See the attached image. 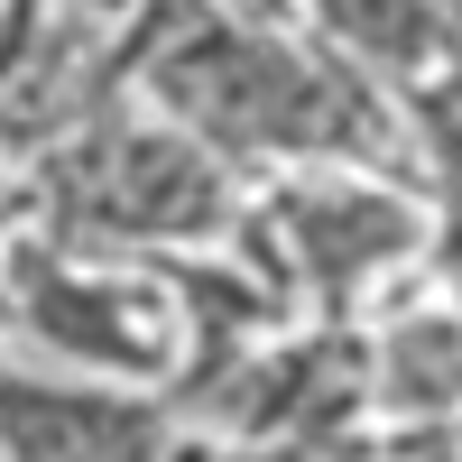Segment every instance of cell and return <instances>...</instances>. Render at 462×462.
Returning a JSON list of instances; mask_svg holds the SVG:
<instances>
[{"instance_id":"obj_2","label":"cell","mask_w":462,"mask_h":462,"mask_svg":"<svg viewBox=\"0 0 462 462\" xmlns=\"http://www.w3.org/2000/svg\"><path fill=\"white\" fill-rule=\"evenodd\" d=\"M268 231H278V268H296L305 296L324 305H352L361 287H379L398 259H416L435 241V222L416 213L398 185L379 176H287L278 195H268Z\"/></svg>"},{"instance_id":"obj_3","label":"cell","mask_w":462,"mask_h":462,"mask_svg":"<svg viewBox=\"0 0 462 462\" xmlns=\"http://www.w3.org/2000/svg\"><path fill=\"white\" fill-rule=\"evenodd\" d=\"M74 213L93 231H121V241H148V250H176V241H204V231L231 222L222 204V148H204L195 130H111L74 158Z\"/></svg>"},{"instance_id":"obj_1","label":"cell","mask_w":462,"mask_h":462,"mask_svg":"<svg viewBox=\"0 0 462 462\" xmlns=\"http://www.w3.org/2000/svg\"><path fill=\"white\" fill-rule=\"evenodd\" d=\"M158 102L176 130H195L222 158H342L352 148V93L324 56L287 47V37H259V28H195L158 56Z\"/></svg>"},{"instance_id":"obj_4","label":"cell","mask_w":462,"mask_h":462,"mask_svg":"<svg viewBox=\"0 0 462 462\" xmlns=\"http://www.w3.org/2000/svg\"><path fill=\"white\" fill-rule=\"evenodd\" d=\"M28 333L56 342L65 361H93V370H121V379H148V370L176 361V352H167V342H176L167 305H148V296L121 287V278H93V268H37Z\"/></svg>"},{"instance_id":"obj_7","label":"cell","mask_w":462,"mask_h":462,"mask_svg":"<svg viewBox=\"0 0 462 462\" xmlns=\"http://www.w3.org/2000/svg\"><path fill=\"white\" fill-rule=\"evenodd\" d=\"M19 28H28V10H19V0H0V74H10V65H19V47H10V37H19Z\"/></svg>"},{"instance_id":"obj_6","label":"cell","mask_w":462,"mask_h":462,"mask_svg":"<svg viewBox=\"0 0 462 462\" xmlns=\"http://www.w3.org/2000/svg\"><path fill=\"white\" fill-rule=\"evenodd\" d=\"M305 19L324 28V47H333V56H352V65H370V74H389V84H407V93H416V84H435V74L462 56L426 0H305Z\"/></svg>"},{"instance_id":"obj_8","label":"cell","mask_w":462,"mask_h":462,"mask_svg":"<svg viewBox=\"0 0 462 462\" xmlns=\"http://www.w3.org/2000/svg\"><path fill=\"white\" fill-rule=\"evenodd\" d=\"M0 462H10V453H0Z\"/></svg>"},{"instance_id":"obj_5","label":"cell","mask_w":462,"mask_h":462,"mask_svg":"<svg viewBox=\"0 0 462 462\" xmlns=\"http://www.w3.org/2000/svg\"><path fill=\"white\" fill-rule=\"evenodd\" d=\"M0 453L10 462H158L167 426L93 389H37L0 379Z\"/></svg>"}]
</instances>
